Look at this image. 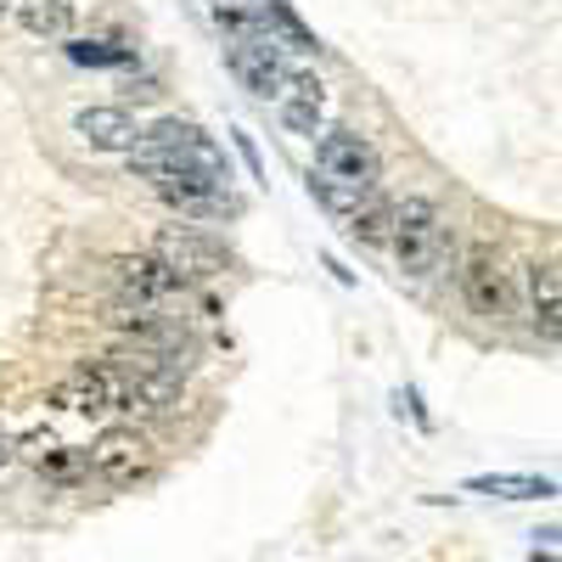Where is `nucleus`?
<instances>
[{
  "instance_id": "nucleus-1",
  "label": "nucleus",
  "mask_w": 562,
  "mask_h": 562,
  "mask_svg": "<svg viewBox=\"0 0 562 562\" xmlns=\"http://www.w3.org/2000/svg\"><path fill=\"white\" fill-rule=\"evenodd\" d=\"M130 169L140 180H203V186L231 180L225 153L192 119H158L153 130H140V140L130 147Z\"/></svg>"
},
{
  "instance_id": "nucleus-2",
  "label": "nucleus",
  "mask_w": 562,
  "mask_h": 562,
  "mask_svg": "<svg viewBox=\"0 0 562 562\" xmlns=\"http://www.w3.org/2000/svg\"><path fill=\"white\" fill-rule=\"evenodd\" d=\"M389 248L400 259L405 276H434L450 254V225L439 214V203L428 198H405L394 203V231H389Z\"/></svg>"
},
{
  "instance_id": "nucleus-3",
  "label": "nucleus",
  "mask_w": 562,
  "mask_h": 562,
  "mask_svg": "<svg viewBox=\"0 0 562 562\" xmlns=\"http://www.w3.org/2000/svg\"><path fill=\"white\" fill-rule=\"evenodd\" d=\"M461 299L484 321H506L518 315V270L495 243H473L461 259Z\"/></svg>"
},
{
  "instance_id": "nucleus-4",
  "label": "nucleus",
  "mask_w": 562,
  "mask_h": 562,
  "mask_svg": "<svg viewBox=\"0 0 562 562\" xmlns=\"http://www.w3.org/2000/svg\"><path fill=\"white\" fill-rule=\"evenodd\" d=\"M153 259L175 276V288L186 293V288H203V281H214V276H225V248L220 243H209L203 231H192V225H164L158 237H153Z\"/></svg>"
},
{
  "instance_id": "nucleus-5",
  "label": "nucleus",
  "mask_w": 562,
  "mask_h": 562,
  "mask_svg": "<svg viewBox=\"0 0 562 562\" xmlns=\"http://www.w3.org/2000/svg\"><path fill=\"white\" fill-rule=\"evenodd\" d=\"M153 445L140 439L135 428H108L97 445L85 450V473L90 479H102V484H113V490H130V484H140L153 473Z\"/></svg>"
},
{
  "instance_id": "nucleus-6",
  "label": "nucleus",
  "mask_w": 562,
  "mask_h": 562,
  "mask_svg": "<svg viewBox=\"0 0 562 562\" xmlns=\"http://www.w3.org/2000/svg\"><path fill=\"white\" fill-rule=\"evenodd\" d=\"M315 175L338 180V186H355V192H378L383 158H378V147H371L366 135H355V130H333V135H321Z\"/></svg>"
},
{
  "instance_id": "nucleus-7",
  "label": "nucleus",
  "mask_w": 562,
  "mask_h": 562,
  "mask_svg": "<svg viewBox=\"0 0 562 562\" xmlns=\"http://www.w3.org/2000/svg\"><path fill=\"white\" fill-rule=\"evenodd\" d=\"M225 68L237 74V85L248 90V97H259V102L281 97V90H288V79H293L288 57H281V45H270L265 29H259V34H243V40H231Z\"/></svg>"
},
{
  "instance_id": "nucleus-8",
  "label": "nucleus",
  "mask_w": 562,
  "mask_h": 562,
  "mask_svg": "<svg viewBox=\"0 0 562 562\" xmlns=\"http://www.w3.org/2000/svg\"><path fill=\"white\" fill-rule=\"evenodd\" d=\"M113 299H124V304H153V310H164L180 288H175V276L153 259V254H119L113 265Z\"/></svg>"
},
{
  "instance_id": "nucleus-9",
  "label": "nucleus",
  "mask_w": 562,
  "mask_h": 562,
  "mask_svg": "<svg viewBox=\"0 0 562 562\" xmlns=\"http://www.w3.org/2000/svg\"><path fill=\"white\" fill-rule=\"evenodd\" d=\"M74 130H79L85 147H97V153H130L140 140V130H135V119L124 108H85L74 119Z\"/></svg>"
},
{
  "instance_id": "nucleus-10",
  "label": "nucleus",
  "mask_w": 562,
  "mask_h": 562,
  "mask_svg": "<svg viewBox=\"0 0 562 562\" xmlns=\"http://www.w3.org/2000/svg\"><path fill=\"white\" fill-rule=\"evenodd\" d=\"M529 321H535V333L546 344L562 338V276H557L551 259L529 265Z\"/></svg>"
},
{
  "instance_id": "nucleus-11",
  "label": "nucleus",
  "mask_w": 562,
  "mask_h": 562,
  "mask_svg": "<svg viewBox=\"0 0 562 562\" xmlns=\"http://www.w3.org/2000/svg\"><path fill=\"white\" fill-rule=\"evenodd\" d=\"M276 102H281V119H288L293 135H315L321 119H326V85H321L315 74H293L288 90H281Z\"/></svg>"
},
{
  "instance_id": "nucleus-12",
  "label": "nucleus",
  "mask_w": 562,
  "mask_h": 562,
  "mask_svg": "<svg viewBox=\"0 0 562 562\" xmlns=\"http://www.w3.org/2000/svg\"><path fill=\"white\" fill-rule=\"evenodd\" d=\"M52 405L57 411H79V416H102L108 411V394H102V378H97V360L68 371V378L52 389Z\"/></svg>"
},
{
  "instance_id": "nucleus-13",
  "label": "nucleus",
  "mask_w": 562,
  "mask_h": 562,
  "mask_svg": "<svg viewBox=\"0 0 562 562\" xmlns=\"http://www.w3.org/2000/svg\"><path fill=\"white\" fill-rule=\"evenodd\" d=\"M12 18L40 40H68L74 34V0H12Z\"/></svg>"
},
{
  "instance_id": "nucleus-14",
  "label": "nucleus",
  "mask_w": 562,
  "mask_h": 562,
  "mask_svg": "<svg viewBox=\"0 0 562 562\" xmlns=\"http://www.w3.org/2000/svg\"><path fill=\"white\" fill-rule=\"evenodd\" d=\"M259 29L270 45H281V52H321V40L304 29V18L288 7V0H270V7L259 12Z\"/></svg>"
},
{
  "instance_id": "nucleus-15",
  "label": "nucleus",
  "mask_w": 562,
  "mask_h": 562,
  "mask_svg": "<svg viewBox=\"0 0 562 562\" xmlns=\"http://www.w3.org/2000/svg\"><path fill=\"white\" fill-rule=\"evenodd\" d=\"M467 495H495V501H551L557 484H551V479H529V473H484V479H467Z\"/></svg>"
},
{
  "instance_id": "nucleus-16",
  "label": "nucleus",
  "mask_w": 562,
  "mask_h": 562,
  "mask_svg": "<svg viewBox=\"0 0 562 562\" xmlns=\"http://www.w3.org/2000/svg\"><path fill=\"white\" fill-rule=\"evenodd\" d=\"M344 225H349V237H360L366 248H389V231H394V203L371 192V198H366V203H360V209L344 220Z\"/></svg>"
},
{
  "instance_id": "nucleus-17",
  "label": "nucleus",
  "mask_w": 562,
  "mask_h": 562,
  "mask_svg": "<svg viewBox=\"0 0 562 562\" xmlns=\"http://www.w3.org/2000/svg\"><path fill=\"white\" fill-rule=\"evenodd\" d=\"M68 57L85 63V68H130L135 63V45H119V40H74Z\"/></svg>"
},
{
  "instance_id": "nucleus-18",
  "label": "nucleus",
  "mask_w": 562,
  "mask_h": 562,
  "mask_svg": "<svg viewBox=\"0 0 562 562\" xmlns=\"http://www.w3.org/2000/svg\"><path fill=\"white\" fill-rule=\"evenodd\" d=\"M52 450H63V445H57V439H52V434H29V439H23V456H29V461H34V467H40V461H45V456H52Z\"/></svg>"
},
{
  "instance_id": "nucleus-19",
  "label": "nucleus",
  "mask_w": 562,
  "mask_h": 562,
  "mask_svg": "<svg viewBox=\"0 0 562 562\" xmlns=\"http://www.w3.org/2000/svg\"><path fill=\"white\" fill-rule=\"evenodd\" d=\"M12 456H18V445H12V434H7V428H0V467H7Z\"/></svg>"
},
{
  "instance_id": "nucleus-20",
  "label": "nucleus",
  "mask_w": 562,
  "mask_h": 562,
  "mask_svg": "<svg viewBox=\"0 0 562 562\" xmlns=\"http://www.w3.org/2000/svg\"><path fill=\"white\" fill-rule=\"evenodd\" d=\"M0 18H12V0H0Z\"/></svg>"
}]
</instances>
